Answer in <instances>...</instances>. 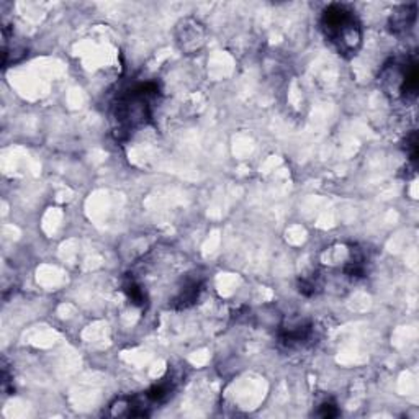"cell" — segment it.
<instances>
[{
    "mask_svg": "<svg viewBox=\"0 0 419 419\" xmlns=\"http://www.w3.org/2000/svg\"><path fill=\"white\" fill-rule=\"evenodd\" d=\"M157 82H136L118 92L112 105L113 132L117 139H125L129 134L146 127L152 118L154 102L159 97Z\"/></svg>",
    "mask_w": 419,
    "mask_h": 419,
    "instance_id": "obj_1",
    "label": "cell"
},
{
    "mask_svg": "<svg viewBox=\"0 0 419 419\" xmlns=\"http://www.w3.org/2000/svg\"><path fill=\"white\" fill-rule=\"evenodd\" d=\"M321 30L326 41L341 56L357 55L362 45V28L353 8L344 3H331L322 10Z\"/></svg>",
    "mask_w": 419,
    "mask_h": 419,
    "instance_id": "obj_2",
    "label": "cell"
},
{
    "mask_svg": "<svg viewBox=\"0 0 419 419\" xmlns=\"http://www.w3.org/2000/svg\"><path fill=\"white\" fill-rule=\"evenodd\" d=\"M177 45L185 55H195L204 48L206 41V30L195 18H184L176 28Z\"/></svg>",
    "mask_w": 419,
    "mask_h": 419,
    "instance_id": "obj_3",
    "label": "cell"
},
{
    "mask_svg": "<svg viewBox=\"0 0 419 419\" xmlns=\"http://www.w3.org/2000/svg\"><path fill=\"white\" fill-rule=\"evenodd\" d=\"M311 325L310 322H290L288 326H282L280 332H278V341L285 348H297L306 343L311 338Z\"/></svg>",
    "mask_w": 419,
    "mask_h": 419,
    "instance_id": "obj_4",
    "label": "cell"
},
{
    "mask_svg": "<svg viewBox=\"0 0 419 419\" xmlns=\"http://www.w3.org/2000/svg\"><path fill=\"white\" fill-rule=\"evenodd\" d=\"M414 22H416V3L402 6L392 13L388 22V28L393 35L402 36L411 30Z\"/></svg>",
    "mask_w": 419,
    "mask_h": 419,
    "instance_id": "obj_5",
    "label": "cell"
},
{
    "mask_svg": "<svg viewBox=\"0 0 419 419\" xmlns=\"http://www.w3.org/2000/svg\"><path fill=\"white\" fill-rule=\"evenodd\" d=\"M418 85H419L418 61L416 57H409V59H406V66H404V76H403L402 87H399L398 97H402L404 102L414 100L418 95Z\"/></svg>",
    "mask_w": 419,
    "mask_h": 419,
    "instance_id": "obj_6",
    "label": "cell"
},
{
    "mask_svg": "<svg viewBox=\"0 0 419 419\" xmlns=\"http://www.w3.org/2000/svg\"><path fill=\"white\" fill-rule=\"evenodd\" d=\"M201 285H204V283H201L199 277L189 278V280L184 283V287L180 288L179 293H177L174 300H172V306L177 308V310L190 306L192 303H195L197 298H199L201 292Z\"/></svg>",
    "mask_w": 419,
    "mask_h": 419,
    "instance_id": "obj_7",
    "label": "cell"
},
{
    "mask_svg": "<svg viewBox=\"0 0 419 419\" xmlns=\"http://www.w3.org/2000/svg\"><path fill=\"white\" fill-rule=\"evenodd\" d=\"M123 292L127 293L128 300L132 301L133 305H136V306H144V305H146V301H148L146 292L143 290V287L139 285V283L136 282V278H134L133 276L125 277V280H123Z\"/></svg>",
    "mask_w": 419,
    "mask_h": 419,
    "instance_id": "obj_8",
    "label": "cell"
},
{
    "mask_svg": "<svg viewBox=\"0 0 419 419\" xmlns=\"http://www.w3.org/2000/svg\"><path fill=\"white\" fill-rule=\"evenodd\" d=\"M172 388H174L172 387V382H169V380H164V382L152 385V387L148 390L146 398L149 399V403H162L164 399L169 397Z\"/></svg>",
    "mask_w": 419,
    "mask_h": 419,
    "instance_id": "obj_9",
    "label": "cell"
},
{
    "mask_svg": "<svg viewBox=\"0 0 419 419\" xmlns=\"http://www.w3.org/2000/svg\"><path fill=\"white\" fill-rule=\"evenodd\" d=\"M320 288H321V282L318 276L301 278V280L298 282V290H300V293H303L305 297L315 295V293L320 292Z\"/></svg>",
    "mask_w": 419,
    "mask_h": 419,
    "instance_id": "obj_10",
    "label": "cell"
},
{
    "mask_svg": "<svg viewBox=\"0 0 419 419\" xmlns=\"http://www.w3.org/2000/svg\"><path fill=\"white\" fill-rule=\"evenodd\" d=\"M404 144H406L404 149H406L409 161H411L414 166H416V161H418V133L416 132L409 133V136H406V141H404Z\"/></svg>",
    "mask_w": 419,
    "mask_h": 419,
    "instance_id": "obj_11",
    "label": "cell"
},
{
    "mask_svg": "<svg viewBox=\"0 0 419 419\" xmlns=\"http://www.w3.org/2000/svg\"><path fill=\"white\" fill-rule=\"evenodd\" d=\"M338 414H339V409L332 403H322L320 406V411H318V416L321 418H336Z\"/></svg>",
    "mask_w": 419,
    "mask_h": 419,
    "instance_id": "obj_12",
    "label": "cell"
}]
</instances>
